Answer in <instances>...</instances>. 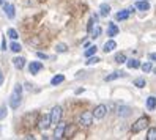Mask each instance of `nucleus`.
<instances>
[{"label":"nucleus","mask_w":156,"mask_h":140,"mask_svg":"<svg viewBox=\"0 0 156 140\" xmlns=\"http://www.w3.org/2000/svg\"><path fill=\"white\" fill-rule=\"evenodd\" d=\"M99 61V58L98 57H95V55H91V57H88V60L85 61L87 65H95V63H98Z\"/></svg>","instance_id":"7c9ffc66"},{"label":"nucleus","mask_w":156,"mask_h":140,"mask_svg":"<svg viewBox=\"0 0 156 140\" xmlns=\"http://www.w3.org/2000/svg\"><path fill=\"white\" fill-rule=\"evenodd\" d=\"M41 69H43V63H41V61H32V63L29 65L30 74H38Z\"/></svg>","instance_id":"9d476101"},{"label":"nucleus","mask_w":156,"mask_h":140,"mask_svg":"<svg viewBox=\"0 0 156 140\" xmlns=\"http://www.w3.org/2000/svg\"><path fill=\"white\" fill-rule=\"evenodd\" d=\"M62 114H63V110H62V107L60 106H55L52 110H51V114H49V117H51V123L52 124H57L58 121L62 120Z\"/></svg>","instance_id":"20e7f679"},{"label":"nucleus","mask_w":156,"mask_h":140,"mask_svg":"<svg viewBox=\"0 0 156 140\" xmlns=\"http://www.w3.org/2000/svg\"><path fill=\"white\" fill-rule=\"evenodd\" d=\"M148 57H150V60H153V61H156V52H153V54H150V55H148Z\"/></svg>","instance_id":"f704fd0d"},{"label":"nucleus","mask_w":156,"mask_h":140,"mask_svg":"<svg viewBox=\"0 0 156 140\" xmlns=\"http://www.w3.org/2000/svg\"><path fill=\"white\" fill-rule=\"evenodd\" d=\"M117 115L120 117V118H126V117L131 115V109L126 107V106H120V107H118V110H117Z\"/></svg>","instance_id":"9b49d317"},{"label":"nucleus","mask_w":156,"mask_h":140,"mask_svg":"<svg viewBox=\"0 0 156 140\" xmlns=\"http://www.w3.org/2000/svg\"><path fill=\"white\" fill-rule=\"evenodd\" d=\"M99 14L103 17H107L109 14H111V6H109L107 3H101L99 5Z\"/></svg>","instance_id":"ddd939ff"},{"label":"nucleus","mask_w":156,"mask_h":140,"mask_svg":"<svg viewBox=\"0 0 156 140\" xmlns=\"http://www.w3.org/2000/svg\"><path fill=\"white\" fill-rule=\"evenodd\" d=\"M6 114H8V112H6V107H0V121H2V120L6 117Z\"/></svg>","instance_id":"473e14b6"},{"label":"nucleus","mask_w":156,"mask_h":140,"mask_svg":"<svg viewBox=\"0 0 156 140\" xmlns=\"http://www.w3.org/2000/svg\"><path fill=\"white\" fill-rule=\"evenodd\" d=\"M93 120H95V117H93V112H84L80 117H79V123H80V126H84V128H88V126H91V123H93Z\"/></svg>","instance_id":"7ed1b4c3"},{"label":"nucleus","mask_w":156,"mask_h":140,"mask_svg":"<svg viewBox=\"0 0 156 140\" xmlns=\"http://www.w3.org/2000/svg\"><path fill=\"white\" fill-rule=\"evenodd\" d=\"M2 49H3V51L6 49V43H5V41H2Z\"/></svg>","instance_id":"e433bc0d"},{"label":"nucleus","mask_w":156,"mask_h":140,"mask_svg":"<svg viewBox=\"0 0 156 140\" xmlns=\"http://www.w3.org/2000/svg\"><path fill=\"white\" fill-rule=\"evenodd\" d=\"M22 102V85L21 83H16L14 88H13V93L10 96V107L11 109H17Z\"/></svg>","instance_id":"f257e3e1"},{"label":"nucleus","mask_w":156,"mask_h":140,"mask_svg":"<svg viewBox=\"0 0 156 140\" xmlns=\"http://www.w3.org/2000/svg\"><path fill=\"white\" fill-rule=\"evenodd\" d=\"M96 54V46H91V47H88L85 52H84V55L88 58V57H91V55H95Z\"/></svg>","instance_id":"a878e982"},{"label":"nucleus","mask_w":156,"mask_h":140,"mask_svg":"<svg viewBox=\"0 0 156 140\" xmlns=\"http://www.w3.org/2000/svg\"><path fill=\"white\" fill-rule=\"evenodd\" d=\"M96 19H98V17L93 16V17L88 21V25H87V32H88V33H91V30H93V22H96Z\"/></svg>","instance_id":"cd10ccee"},{"label":"nucleus","mask_w":156,"mask_h":140,"mask_svg":"<svg viewBox=\"0 0 156 140\" xmlns=\"http://www.w3.org/2000/svg\"><path fill=\"white\" fill-rule=\"evenodd\" d=\"M3 83V74H2V71H0V85Z\"/></svg>","instance_id":"c9c22d12"},{"label":"nucleus","mask_w":156,"mask_h":140,"mask_svg":"<svg viewBox=\"0 0 156 140\" xmlns=\"http://www.w3.org/2000/svg\"><path fill=\"white\" fill-rule=\"evenodd\" d=\"M57 52H66L68 47H66V44H57V47H55Z\"/></svg>","instance_id":"2f4dec72"},{"label":"nucleus","mask_w":156,"mask_h":140,"mask_svg":"<svg viewBox=\"0 0 156 140\" xmlns=\"http://www.w3.org/2000/svg\"><path fill=\"white\" fill-rule=\"evenodd\" d=\"M126 65H128V68H129V69H136V68L140 66V61L136 60V58H131V60H126Z\"/></svg>","instance_id":"a211bd4d"},{"label":"nucleus","mask_w":156,"mask_h":140,"mask_svg":"<svg viewBox=\"0 0 156 140\" xmlns=\"http://www.w3.org/2000/svg\"><path fill=\"white\" fill-rule=\"evenodd\" d=\"M13 65H14V68H16V69H22V68L25 66V58H22V57H16V58H13Z\"/></svg>","instance_id":"4468645a"},{"label":"nucleus","mask_w":156,"mask_h":140,"mask_svg":"<svg viewBox=\"0 0 156 140\" xmlns=\"http://www.w3.org/2000/svg\"><path fill=\"white\" fill-rule=\"evenodd\" d=\"M147 140H156V128H150L147 132Z\"/></svg>","instance_id":"5701e85b"},{"label":"nucleus","mask_w":156,"mask_h":140,"mask_svg":"<svg viewBox=\"0 0 156 140\" xmlns=\"http://www.w3.org/2000/svg\"><path fill=\"white\" fill-rule=\"evenodd\" d=\"M8 36H10L11 40H17V36H19V35H17V32L14 29H8Z\"/></svg>","instance_id":"c756f323"},{"label":"nucleus","mask_w":156,"mask_h":140,"mask_svg":"<svg viewBox=\"0 0 156 140\" xmlns=\"http://www.w3.org/2000/svg\"><path fill=\"white\" fill-rule=\"evenodd\" d=\"M140 68H142V71H144V72H150V71L153 69V66H151V61H147V63L140 65Z\"/></svg>","instance_id":"bb28decb"},{"label":"nucleus","mask_w":156,"mask_h":140,"mask_svg":"<svg viewBox=\"0 0 156 140\" xmlns=\"http://www.w3.org/2000/svg\"><path fill=\"white\" fill-rule=\"evenodd\" d=\"M154 107H156V98L150 96L148 99H147V109H148V110H154Z\"/></svg>","instance_id":"412c9836"},{"label":"nucleus","mask_w":156,"mask_h":140,"mask_svg":"<svg viewBox=\"0 0 156 140\" xmlns=\"http://www.w3.org/2000/svg\"><path fill=\"white\" fill-rule=\"evenodd\" d=\"M0 5H5V0H0Z\"/></svg>","instance_id":"4c0bfd02"},{"label":"nucleus","mask_w":156,"mask_h":140,"mask_svg":"<svg viewBox=\"0 0 156 140\" xmlns=\"http://www.w3.org/2000/svg\"><path fill=\"white\" fill-rule=\"evenodd\" d=\"M117 47V43L114 41V40H111V41H107L106 44H104V47H103V51L106 52V54H109V52H112L114 49Z\"/></svg>","instance_id":"dca6fc26"},{"label":"nucleus","mask_w":156,"mask_h":140,"mask_svg":"<svg viewBox=\"0 0 156 140\" xmlns=\"http://www.w3.org/2000/svg\"><path fill=\"white\" fill-rule=\"evenodd\" d=\"M36 55H38L40 58H44V60H46V58H49L48 55H46V54H43V52H36Z\"/></svg>","instance_id":"72a5a7b5"},{"label":"nucleus","mask_w":156,"mask_h":140,"mask_svg":"<svg viewBox=\"0 0 156 140\" xmlns=\"http://www.w3.org/2000/svg\"><path fill=\"white\" fill-rule=\"evenodd\" d=\"M51 124H52V123H51V117H49V115H41V117H40V120H38V128H40L41 131H46Z\"/></svg>","instance_id":"423d86ee"},{"label":"nucleus","mask_w":156,"mask_h":140,"mask_svg":"<svg viewBox=\"0 0 156 140\" xmlns=\"http://www.w3.org/2000/svg\"><path fill=\"white\" fill-rule=\"evenodd\" d=\"M63 80H65V76H63V74H57V76H54L51 79V85H58Z\"/></svg>","instance_id":"6ab92c4d"},{"label":"nucleus","mask_w":156,"mask_h":140,"mask_svg":"<svg viewBox=\"0 0 156 140\" xmlns=\"http://www.w3.org/2000/svg\"><path fill=\"white\" fill-rule=\"evenodd\" d=\"M101 32H103V30H101V27L98 25V27H95V29L91 30V36H93V38H98V36L101 35Z\"/></svg>","instance_id":"c85d7f7f"},{"label":"nucleus","mask_w":156,"mask_h":140,"mask_svg":"<svg viewBox=\"0 0 156 140\" xmlns=\"http://www.w3.org/2000/svg\"><path fill=\"white\" fill-rule=\"evenodd\" d=\"M3 11H5V14H6L8 19H14V16H16V8H14L13 5L5 3V5H3Z\"/></svg>","instance_id":"6e6552de"},{"label":"nucleus","mask_w":156,"mask_h":140,"mask_svg":"<svg viewBox=\"0 0 156 140\" xmlns=\"http://www.w3.org/2000/svg\"><path fill=\"white\" fill-rule=\"evenodd\" d=\"M65 128H66V124L65 123H57V128H55V131H54V137L55 138H62L63 135H65Z\"/></svg>","instance_id":"1a4fd4ad"},{"label":"nucleus","mask_w":156,"mask_h":140,"mask_svg":"<svg viewBox=\"0 0 156 140\" xmlns=\"http://www.w3.org/2000/svg\"><path fill=\"white\" fill-rule=\"evenodd\" d=\"M125 74L122 72V71H117V72H112V74H109V76H106L104 77V80L106 82H111V80H115V79H118V77H123Z\"/></svg>","instance_id":"f3484780"},{"label":"nucleus","mask_w":156,"mask_h":140,"mask_svg":"<svg viewBox=\"0 0 156 140\" xmlns=\"http://www.w3.org/2000/svg\"><path fill=\"white\" fill-rule=\"evenodd\" d=\"M10 49H11V52H16V54L22 51V47H21L19 43H11V44H10Z\"/></svg>","instance_id":"393cba45"},{"label":"nucleus","mask_w":156,"mask_h":140,"mask_svg":"<svg viewBox=\"0 0 156 140\" xmlns=\"http://www.w3.org/2000/svg\"><path fill=\"white\" fill-rule=\"evenodd\" d=\"M136 8L140 11H147V10H150V3L147 2V0H139V2L136 3Z\"/></svg>","instance_id":"2eb2a0df"},{"label":"nucleus","mask_w":156,"mask_h":140,"mask_svg":"<svg viewBox=\"0 0 156 140\" xmlns=\"http://www.w3.org/2000/svg\"><path fill=\"white\" fill-rule=\"evenodd\" d=\"M147 126H148V118H147V117H140L139 120L136 121V123H133L131 132L133 134H137V132H140V131H144Z\"/></svg>","instance_id":"f03ea898"},{"label":"nucleus","mask_w":156,"mask_h":140,"mask_svg":"<svg viewBox=\"0 0 156 140\" xmlns=\"http://www.w3.org/2000/svg\"><path fill=\"white\" fill-rule=\"evenodd\" d=\"M118 32H120V29L114 24V22H111L109 24V29H107V36H111V38H114V36H117L118 35Z\"/></svg>","instance_id":"f8f14e48"},{"label":"nucleus","mask_w":156,"mask_h":140,"mask_svg":"<svg viewBox=\"0 0 156 140\" xmlns=\"http://www.w3.org/2000/svg\"><path fill=\"white\" fill-rule=\"evenodd\" d=\"M134 85H136L137 88H144V87L147 85V82H145L144 77H139V79H136V80H134Z\"/></svg>","instance_id":"b1692460"},{"label":"nucleus","mask_w":156,"mask_h":140,"mask_svg":"<svg viewBox=\"0 0 156 140\" xmlns=\"http://www.w3.org/2000/svg\"><path fill=\"white\" fill-rule=\"evenodd\" d=\"M153 71H154V74H156V68H154V69H153Z\"/></svg>","instance_id":"58836bf2"},{"label":"nucleus","mask_w":156,"mask_h":140,"mask_svg":"<svg viewBox=\"0 0 156 140\" xmlns=\"http://www.w3.org/2000/svg\"><path fill=\"white\" fill-rule=\"evenodd\" d=\"M106 114H107V107H106L104 104L96 106L95 110H93V117H95V120H103V118L106 117Z\"/></svg>","instance_id":"39448f33"},{"label":"nucleus","mask_w":156,"mask_h":140,"mask_svg":"<svg viewBox=\"0 0 156 140\" xmlns=\"http://www.w3.org/2000/svg\"><path fill=\"white\" fill-rule=\"evenodd\" d=\"M74 131H76V126H73V124H66L65 128V137H73V134H74Z\"/></svg>","instance_id":"4be33fe9"},{"label":"nucleus","mask_w":156,"mask_h":140,"mask_svg":"<svg viewBox=\"0 0 156 140\" xmlns=\"http://www.w3.org/2000/svg\"><path fill=\"white\" fill-rule=\"evenodd\" d=\"M114 60H115L118 65H123V63H126L128 58H126V55H125L123 52H118V54L115 55V58H114Z\"/></svg>","instance_id":"aec40b11"},{"label":"nucleus","mask_w":156,"mask_h":140,"mask_svg":"<svg viewBox=\"0 0 156 140\" xmlns=\"http://www.w3.org/2000/svg\"><path fill=\"white\" fill-rule=\"evenodd\" d=\"M134 11V8H128V10H122V11H118L117 14H115V19L117 21H125V19H128V17L131 16V13Z\"/></svg>","instance_id":"0eeeda50"}]
</instances>
